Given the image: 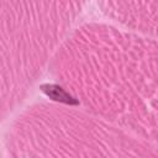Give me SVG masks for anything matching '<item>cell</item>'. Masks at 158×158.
<instances>
[{"instance_id":"cell-1","label":"cell","mask_w":158,"mask_h":158,"mask_svg":"<svg viewBox=\"0 0 158 158\" xmlns=\"http://www.w3.org/2000/svg\"><path fill=\"white\" fill-rule=\"evenodd\" d=\"M41 90H42V93H44L53 101L67 104V105H78L79 104V101L75 98H73L69 93H67L59 85L49 84V83L48 84H42L41 85Z\"/></svg>"}]
</instances>
